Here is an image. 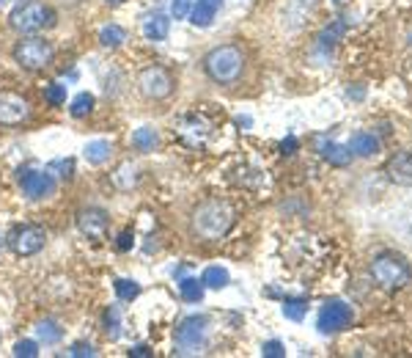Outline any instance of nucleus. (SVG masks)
I'll use <instances>...</instances> for the list:
<instances>
[{
  "label": "nucleus",
  "instance_id": "obj_1",
  "mask_svg": "<svg viewBox=\"0 0 412 358\" xmlns=\"http://www.w3.org/2000/svg\"><path fill=\"white\" fill-rule=\"evenodd\" d=\"M187 223H190V234L195 240L215 243V240H223L234 229L237 210H234V204L226 201V199H206V201L193 207Z\"/></svg>",
  "mask_w": 412,
  "mask_h": 358
},
{
  "label": "nucleus",
  "instance_id": "obj_2",
  "mask_svg": "<svg viewBox=\"0 0 412 358\" xmlns=\"http://www.w3.org/2000/svg\"><path fill=\"white\" fill-rule=\"evenodd\" d=\"M204 72L220 85L237 83L245 72V50L239 44H220L204 56Z\"/></svg>",
  "mask_w": 412,
  "mask_h": 358
},
{
  "label": "nucleus",
  "instance_id": "obj_3",
  "mask_svg": "<svg viewBox=\"0 0 412 358\" xmlns=\"http://www.w3.org/2000/svg\"><path fill=\"white\" fill-rule=\"evenodd\" d=\"M371 275H374V281H376L382 290H401V287L410 284L412 268L401 253L385 251V253H379V256H374V262H371Z\"/></svg>",
  "mask_w": 412,
  "mask_h": 358
},
{
  "label": "nucleus",
  "instance_id": "obj_4",
  "mask_svg": "<svg viewBox=\"0 0 412 358\" xmlns=\"http://www.w3.org/2000/svg\"><path fill=\"white\" fill-rule=\"evenodd\" d=\"M55 11L47 6V3H39V0H28L17 6L11 14H9V25L22 33V36H31V33H39V31H47L55 25Z\"/></svg>",
  "mask_w": 412,
  "mask_h": 358
},
{
  "label": "nucleus",
  "instance_id": "obj_5",
  "mask_svg": "<svg viewBox=\"0 0 412 358\" xmlns=\"http://www.w3.org/2000/svg\"><path fill=\"white\" fill-rule=\"evenodd\" d=\"M173 88H176V78L168 66L151 63V66H143L138 72V91L148 102H163L173 94Z\"/></svg>",
  "mask_w": 412,
  "mask_h": 358
},
{
  "label": "nucleus",
  "instance_id": "obj_6",
  "mask_svg": "<svg viewBox=\"0 0 412 358\" xmlns=\"http://www.w3.org/2000/svg\"><path fill=\"white\" fill-rule=\"evenodd\" d=\"M55 58V47L41 39V36H25L20 42L14 44V61L20 63L22 69L28 72H39V69H47Z\"/></svg>",
  "mask_w": 412,
  "mask_h": 358
},
{
  "label": "nucleus",
  "instance_id": "obj_7",
  "mask_svg": "<svg viewBox=\"0 0 412 358\" xmlns=\"http://www.w3.org/2000/svg\"><path fill=\"white\" fill-rule=\"evenodd\" d=\"M6 243L17 256H33L47 246V232L36 223H22L17 229H11Z\"/></svg>",
  "mask_w": 412,
  "mask_h": 358
},
{
  "label": "nucleus",
  "instance_id": "obj_8",
  "mask_svg": "<svg viewBox=\"0 0 412 358\" xmlns=\"http://www.w3.org/2000/svg\"><path fill=\"white\" fill-rule=\"evenodd\" d=\"M31 100L17 91H0V127H20L31 119Z\"/></svg>",
  "mask_w": 412,
  "mask_h": 358
},
{
  "label": "nucleus",
  "instance_id": "obj_9",
  "mask_svg": "<svg viewBox=\"0 0 412 358\" xmlns=\"http://www.w3.org/2000/svg\"><path fill=\"white\" fill-rule=\"evenodd\" d=\"M20 188H22V193L31 199V201H41V199L55 196L58 182L53 179V174H50V171L28 169V171H22L20 174Z\"/></svg>",
  "mask_w": 412,
  "mask_h": 358
},
{
  "label": "nucleus",
  "instance_id": "obj_10",
  "mask_svg": "<svg viewBox=\"0 0 412 358\" xmlns=\"http://www.w3.org/2000/svg\"><path fill=\"white\" fill-rule=\"evenodd\" d=\"M206 317H187L179 322V328H176V347H179V353H195L201 344H204L206 339Z\"/></svg>",
  "mask_w": 412,
  "mask_h": 358
},
{
  "label": "nucleus",
  "instance_id": "obj_11",
  "mask_svg": "<svg viewBox=\"0 0 412 358\" xmlns=\"http://www.w3.org/2000/svg\"><path fill=\"white\" fill-rule=\"evenodd\" d=\"M352 322V306H347L344 300H327L322 306V312L316 317V328L322 334H335V331H344Z\"/></svg>",
  "mask_w": 412,
  "mask_h": 358
},
{
  "label": "nucleus",
  "instance_id": "obj_12",
  "mask_svg": "<svg viewBox=\"0 0 412 358\" xmlns=\"http://www.w3.org/2000/svg\"><path fill=\"white\" fill-rule=\"evenodd\" d=\"M77 229L88 240H104L107 229H110V215L102 207H82L77 212Z\"/></svg>",
  "mask_w": 412,
  "mask_h": 358
},
{
  "label": "nucleus",
  "instance_id": "obj_13",
  "mask_svg": "<svg viewBox=\"0 0 412 358\" xmlns=\"http://www.w3.org/2000/svg\"><path fill=\"white\" fill-rule=\"evenodd\" d=\"M385 171H388L391 182L410 188L412 185V152H396L391 160H388Z\"/></svg>",
  "mask_w": 412,
  "mask_h": 358
},
{
  "label": "nucleus",
  "instance_id": "obj_14",
  "mask_svg": "<svg viewBox=\"0 0 412 358\" xmlns=\"http://www.w3.org/2000/svg\"><path fill=\"white\" fill-rule=\"evenodd\" d=\"M220 6H223V0H195V6L190 11V22L195 28H209L215 14L220 11Z\"/></svg>",
  "mask_w": 412,
  "mask_h": 358
},
{
  "label": "nucleus",
  "instance_id": "obj_15",
  "mask_svg": "<svg viewBox=\"0 0 412 358\" xmlns=\"http://www.w3.org/2000/svg\"><path fill=\"white\" fill-rule=\"evenodd\" d=\"M316 149H319V154H322L327 163H332V166H347L352 160L349 147H341V144L327 141V138H316Z\"/></svg>",
  "mask_w": 412,
  "mask_h": 358
},
{
  "label": "nucleus",
  "instance_id": "obj_16",
  "mask_svg": "<svg viewBox=\"0 0 412 358\" xmlns=\"http://www.w3.org/2000/svg\"><path fill=\"white\" fill-rule=\"evenodd\" d=\"M110 154H113V144L110 141H91V144H85L82 149V157L91 163V166H104L107 160H110Z\"/></svg>",
  "mask_w": 412,
  "mask_h": 358
},
{
  "label": "nucleus",
  "instance_id": "obj_17",
  "mask_svg": "<svg viewBox=\"0 0 412 358\" xmlns=\"http://www.w3.org/2000/svg\"><path fill=\"white\" fill-rule=\"evenodd\" d=\"M347 147H349V152L352 154H357V157H371V154L379 152V141H376L371 132H357V135H352V141Z\"/></svg>",
  "mask_w": 412,
  "mask_h": 358
},
{
  "label": "nucleus",
  "instance_id": "obj_18",
  "mask_svg": "<svg viewBox=\"0 0 412 358\" xmlns=\"http://www.w3.org/2000/svg\"><path fill=\"white\" fill-rule=\"evenodd\" d=\"M143 33L146 39H151V42H163V39H168V33H170V20L165 14H154V17L146 20Z\"/></svg>",
  "mask_w": 412,
  "mask_h": 358
},
{
  "label": "nucleus",
  "instance_id": "obj_19",
  "mask_svg": "<svg viewBox=\"0 0 412 358\" xmlns=\"http://www.w3.org/2000/svg\"><path fill=\"white\" fill-rule=\"evenodd\" d=\"M124 42H126V31H124L121 25H116V22L104 25L102 31H99V44H102L104 50H116Z\"/></svg>",
  "mask_w": 412,
  "mask_h": 358
},
{
  "label": "nucleus",
  "instance_id": "obj_20",
  "mask_svg": "<svg viewBox=\"0 0 412 358\" xmlns=\"http://www.w3.org/2000/svg\"><path fill=\"white\" fill-rule=\"evenodd\" d=\"M36 334L44 344H58L63 339V328L58 320H41L39 325H36Z\"/></svg>",
  "mask_w": 412,
  "mask_h": 358
},
{
  "label": "nucleus",
  "instance_id": "obj_21",
  "mask_svg": "<svg viewBox=\"0 0 412 358\" xmlns=\"http://www.w3.org/2000/svg\"><path fill=\"white\" fill-rule=\"evenodd\" d=\"M97 105V100H94V94H88V91H80L72 102H69V113L75 116V119H82V116H88L91 110Z\"/></svg>",
  "mask_w": 412,
  "mask_h": 358
},
{
  "label": "nucleus",
  "instance_id": "obj_22",
  "mask_svg": "<svg viewBox=\"0 0 412 358\" xmlns=\"http://www.w3.org/2000/svg\"><path fill=\"white\" fill-rule=\"evenodd\" d=\"M132 147L138 149V152H154V147H157V132L151 127L135 130L132 132Z\"/></svg>",
  "mask_w": 412,
  "mask_h": 358
},
{
  "label": "nucleus",
  "instance_id": "obj_23",
  "mask_svg": "<svg viewBox=\"0 0 412 358\" xmlns=\"http://www.w3.org/2000/svg\"><path fill=\"white\" fill-rule=\"evenodd\" d=\"M201 281H204V287H212V290H223V287L228 284V270H226V268H217V265H212V268H206V270H204Z\"/></svg>",
  "mask_w": 412,
  "mask_h": 358
},
{
  "label": "nucleus",
  "instance_id": "obj_24",
  "mask_svg": "<svg viewBox=\"0 0 412 358\" xmlns=\"http://www.w3.org/2000/svg\"><path fill=\"white\" fill-rule=\"evenodd\" d=\"M113 290H116L119 300H126V303L141 295V284H138V281H132V278H116Z\"/></svg>",
  "mask_w": 412,
  "mask_h": 358
},
{
  "label": "nucleus",
  "instance_id": "obj_25",
  "mask_svg": "<svg viewBox=\"0 0 412 358\" xmlns=\"http://www.w3.org/2000/svg\"><path fill=\"white\" fill-rule=\"evenodd\" d=\"M179 290H182V298H185V300L198 303V300L204 298V281H198V278H182Z\"/></svg>",
  "mask_w": 412,
  "mask_h": 358
},
{
  "label": "nucleus",
  "instance_id": "obj_26",
  "mask_svg": "<svg viewBox=\"0 0 412 358\" xmlns=\"http://www.w3.org/2000/svg\"><path fill=\"white\" fill-rule=\"evenodd\" d=\"M305 312H308V303H305L303 298H288V300H283V315H286L288 320L300 322V320L305 317Z\"/></svg>",
  "mask_w": 412,
  "mask_h": 358
},
{
  "label": "nucleus",
  "instance_id": "obj_27",
  "mask_svg": "<svg viewBox=\"0 0 412 358\" xmlns=\"http://www.w3.org/2000/svg\"><path fill=\"white\" fill-rule=\"evenodd\" d=\"M44 100L53 107H61L66 102V85L63 83H50L44 88Z\"/></svg>",
  "mask_w": 412,
  "mask_h": 358
},
{
  "label": "nucleus",
  "instance_id": "obj_28",
  "mask_svg": "<svg viewBox=\"0 0 412 358\" xmlns=\"http://www.w3.org/2000/svg\"><path fill=\"white\" fill-rule=\"evenodd\" d=\"M119 320H121V315H119L116 306H110V309L104 312L102 325H104V334H107L110 339H119Z\"/></svg>",
  "mask_w": 412,
  "mask_h": 358
},
{
  "label": "nucleus",
  "instance_id": "obj_29",
  "mask_svg": "<svg viewBox=\"0 0 412 358\" xmlns=\"http://www.w3.org/2000/svg\"><path fill=\"white\" fill-rule=\"evenodd\" d=\"M344 31H347V25H344V22H332L330 28H325V33L319 36L322 47H332V44H335L338 39H341V36H344Z\"/></svg>",
  "mask_w": 412,
  "mask_h": 358
},
{
  "label": "nucleus",
  "instance_id": "obj_30",
  "mask_svg": "<svg viewBox=\"0 0 412 358\" xmlns=\"http://www.w3.org/2000/svg\"><path fill=\"white\" fill-rule=\"evenodd\" d=\"M14 356L36 358V356H39V344H36L33 339H22V342H17V344H14Z\"/></svg>",
  "mask_w": 412,
  "mask_h": 358
},
{
  "label": "nucleus",
  "instance_id": "obj_31",
  "mask_svg": "<svg viewBox=\"0 0 412 358\" xmlns=\"http://www.w3.org/2000/svg\"><path fill=\"white\" fill-rule=\"evenodd\" d=\"M47 171H61L58 177H66V179H69V177H72V171H75V163H72L69 157H66V160H53V163L47 166Z\"/></svg>",
  "mask_w": 412,
  "mask_h": 358
},
{
  "label": "nucleus",
  "instance_id": "obj_32",
  "mask_svg": "<svg viewBox=\"0 0 412 358\" xmlns=\"http://www.w3.org/2000/svg\"><path fill=\"white\" fill-rule=\"evenodd\" d=\"M261 350H264V356H267V358H281V356H286L283 344H281V342H275V339H272V342H267V344H264Z\"/></svg>",
  "mask_w": 412,
  "mask_h": 358
},
{
  "label": "nucleus",
  "instance_id": "obj_33",
  "mask_svg": "<svg viewBox=\"0 0 412 358\" xmlns=\"http://www.w3.org/2000/svg\"><path fill=\"white\" fill-rule=\"evenodd\" d=\"M190 3L193 0H173V17L176 20H185L187 14H190Z\"/></svg>",
  "mask_w": 412,
  "mask_h": 358
},
{
  "label": "nucleus",
  "instance_id": "obj_34",
  "mask_svg": "<svg viewBox=\"0 0 412 358\" xmlns=\"http://www.w3.org/2000/svg\"><path fill=\"white\" fill-rule=\"evenodd\" d=\"M132 240H135V234L129 232V229H124V232L119 234V243H116L119 251H129V248H132Z\"/></svg>",
  "mask_w": 412,
  "mask_h": 358
},
{
  "label": "nucleus",
  "instance_id": "obj_35",
  "mask_svg": "<svg viewBox=\"0 0 412 358\" xmlns=\"http://www.w3.org/2000/svg\"><path fill=\"white\" fill-rule=\"evenodd\" d=\"M72 356H97V350L85 342H77V344H72Z\"/></svg>",
  "mask_w": 412,
  "mask_h": 358
},
{
  "label": "nucleus",
  "instance_id": "obj_36",
  "mask_svg": "<svg viewBox=\"0 0 412 358\" xmlns=\"http://www.w3.org/2000/svg\"><path fill=\"white\" fill-rule=\"evenodd\" d=\"M281 149H283V152H286V154H291V152H294V149H297V138H294V135H288L286 141H283V144H281Z\"/></svg>",
  "mask_w": 412,
  "mask_h": 358
},
{
  "label": "nucleus",
  "instance_id": "obj_37",
  "mask_svg": "<svg viewBox=\"0 0 412 358\" xmlns=\"http://www.w3.org/2000/svg\"><path fill=\"white\" fill-rule=\"evenodd\" d=\"M132 356H148V347H143V344H141V347H135V350H132Z\"/></svg>",
  "mask_w": 412,
  "mask_h": 358
},
{
  "label": "nucleus",
  "instance_id": "obj_38",
  "mask_svg": "<svg viewBox=\"0 0 412 358\" xmlns=\"http://www.w3.org/2000/svg\"><path fill=\"white\" fill-rule=\"evenodd\" d=\"M104 3H110V6H121L124 0H104Z\"/></svg>",
  "mask_w": 412,
  "mask_h": 358
},
{
  "label": "nucleus",
  "instance_id": "obj_39",
  "mask_svg": "<svg viewBox=\"0 0 412 358\" xmlns=\"http://www.w3.org/2000/svg\"><path fill=\"white\" fill-rule=\"evenodd\" d=\"M300 3H303V6H310V3H313V0H300Z\"/></svg>",
  "mask_w": 412,
  "mask_h": 358
},
{
  "label": "nucleus",
  "instance_id": "obj_40",
  "mask_svg": "<svg viewBox=\"0 0 412 358\" xmlns=\"http://www.w3.org/2000/svg\"><path fill=\"white\" fill-rule=\"evenodd\" d=\"M3 3H6V0H0V6H3Z\"/></svg>",
  "mask_w": 412,
  "mask_h": 358
},
{
  "label": "nucleus",
  "instance_id": "obj_41",
  "mask_svg": "<svg viewBox=\"0 0 412 358\" xmlns=\"http://www.w3.org/2000/svg\"><path fill=\"white\" fill-rule=\"evenodd\" d=\"M410 44H412V36H410Z\"/></svg>",
  "mask_w": 412,
  "mask_h": 358
}]
</instances>
